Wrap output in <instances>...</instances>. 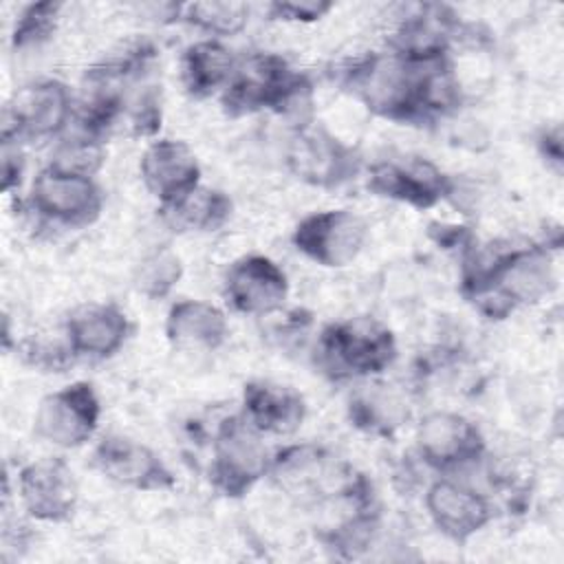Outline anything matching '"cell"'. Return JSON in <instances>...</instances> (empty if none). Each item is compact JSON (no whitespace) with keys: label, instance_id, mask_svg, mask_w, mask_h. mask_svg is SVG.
<instances>
[{"label":"cell","instance_id":"cell-19","mask_svg":"<svg viewBox=\"0 0 564 564\" xmlns=\"http://www.w3.org/2000/svg\"><path fill=\"white\" fill-rule=\"evenodd\" d=\"M240 414L262 436H291L306 419V401L291 386L251 379L242 388Z\"/></svg>","mask_w":564,"mask_h":564},{"label":"cell","instance_id":"cell-9","mask_svg":"<svg viewBox=\"0 0 564 564\" xmlns=\"http://www.w3.org/2000/svg\"><path fill=\"white\" fill-rule=\"evenodd\" d=\"M366 240V220L346 207L313 212L304 216L291 234L295 251L326 269H344L355 262Z\"/></svg>","mask_w":564,"mask_h":564},{"label":"cell","instance_id":"cell-29","mask_svg":"<svg viewBox=\"0 0 564 564\" xmlns=\"http://www.w3.org/2000/svg\"><path fill=\"white\" fill-rule=\"evenodd\" d=\"M333 7L335 4L328 0H273L267 4V15L278 22L311 24L326 18Z\"/></svg>","mask_w":564,"mask_h":564},{"label":"cell","instance_id":"cell-22","mask_svg":"<svg viewBox=\"0 0 564 564\" xmlns=\"http://www.w3.org/2000/svg\"><path fill=\"white\" fill-rule=\"evenodd\" d=\"M159 214L163 223L174 231L209 234L223 229L229 223L234 203L223 189L198 185L176 203L159 207Z\"/></svg>","mask_w":564,"mask_h":564},{"label":"cell","instance_id":"cell-2","mask_svg":"<svg viewBox=\"0 0 564 564\" xmlns=\"http://www.w3.org/2000/svg\"><path fill=\"white\" fill-rule=\"evenodd\" d=\"M419 70L394 53H370L339 70V84L372 115L397 123H427L419 106Z\"/></svg>","mask_w":564,"mask_h":564},{"label":"cell","instance_id":"cell-4","mask_svg":"<svg viewBox=\"0 0 564 564\" xmlns=\"http://www.w3.org/2000/svg\"><path fill=\"white\" fill-rule=\"evenodd\" d=\"M269 478L282 494L311 507L368 480L350 463L315 443H293L273 452Z\"/></svg>","mask_w":564,"mask_h":564},{"label":"cell","instance_id":"cell-14","mask_svg":"<svg viewBox=\"0 0 564 564\" xmlns=\"http://www.w3.org/2000/svg\"><path fill=\"white\" fill-rule=\"evenodd\" d=\"M223 295L236 313L258 317L273 315L286 304L289 278L269 256L249 253L229 264Z\"/></svg>","mask_w":564,"mask_h":564},{"label":"cell","instance_id":"cell-8","mask_svg":"<svg viewBox=\"0 0 564 564\" xmlns=\"http://www.w3.org/2000/svg\"><path fill=\"white\" fill-rule=\"evenodd\" d=\"M291 174L313 187L335 189L361 172V154L319 123L293 130L286 148Z\"/></svg>","mask_w":564,"mask_h":564},{"label":"cell","instance_id":"cell-10","mask_svg":"<svg viewBox=\"0 0 564 564\" xmlns=\"http://www.w3.org/2000/svg\"><path fill=\"white\" fill-rule=\"evenodd\" d=\"M366 187L370 194L410 205L414 209H432L456 194V181L425 156H401L377 161L368 167Z\"/></svg>","mask_w":564,"mask_h":564},{"label":"cell","instance_id":"cell-23","mask_svg":"<svg viewBox=\"0 0 564 564\" xmlns=\"http://www.w3.org/2000/svg\"><path fill=\"white\" fill-rule=\"evenodd\" d=\"M348 419L364 432L388 436L405 423L408 405L383 386H372L350 399Z\"/></svg>","mask_w":564,"mask_h":564},{"label":"cell","instance_id":"cell-25","mask_svg":"<svg viewBox=\"0 0 564 564\" xmlns=\"http://www.w3.org/2000/svg\"><path fill=\"white\" fill-rule=\"evenodd\" d=\"M104 163H106V141L75 128L73 134H66V137L62 134L57 139V145L53 148L46 165L59 172L95 178V174L104 167Z\"/></svg>","mask_w":564,"mask_h":564},{"label":"cell","instance_id":"cell-17","mask_svg":"<svg viewBox=\"0 0 564 564\" xmlns=\"http://www.w3.org/2000/svg\"><path fill=\"white\" fill-rule=\"evenodd\" d=\"M145 189L159 205H172L200 185V163L194 150L178 139L152 141L139 161Z\"/></svg>","mask_w":564,"mask_h":564},{"label":"cell","instance_id":"cell-18","mask_svg":"<svg viewBox=\"0 0 564 564\" xmlns=\"http://www.w3.org/2000/svg\"><path fill=\"white\" fill-rule=\"evenodd\" d=\"M130 319L115 302H88L73 308L64 322V333L77 357L108 359L130 335Z\"/></svg>","mask_w":564,"mask_h":564},{"label":"cell","instance_id":"cell-26","mask_svg":"<svg viewBox=\"0 0 564 564\" xmlns=\"http://www.w3.org/2000/svg\"><path fill=\"white\" fill-rule=\"evenodd\" d=\"M183 275L181 258L170 249H156L141 260L134 273V286L150 300H163Z\"/></svg>","mask_w":564,"mask_h":564},{"label":"cell","instance_id":"cell-11","mask_svg":"<svg viewBox=\"0 0 564 564\" xmlns=\"http://www.w3.org/2000/svg\"><path fill=\"white\" fill-rule=\"evenodd\" d=\"M29 205L40 218L53 225L79 229L101 216L104 192L95 178L44 165L31 183Z\"/></svg>","mask_w":564,"mask_h":564},{"label":"cell","instance_id":"cell-5","mask_svg":"<svg viewBox=\"0 0 564 564\" xmlns=\"http://www.w3.org/2000/svg\"><path fill=\"white\" fill-rule=\"evenodd\" d=\"M271 452L242 414L225 416L212 443L209 480L225 498H242L269 476Z\"/></svg>","mask_w":564,"mask_h":564},{"label":"cell","instance_id":"cell-16","mask_svg":"<svg viewBox=\"0 0 564 564\" xmlns=\"http://www.w3.org/2000/svg\"><path fill=\"white\" fill-rule=\"evenodd\" d=\"M425 509L434 527L456 544H467L494 520L491 500L478 489L452 478L430 482Z\"/></svg>","mask_w":564,"mask_h":564},{"label":"cell","instance_id":"cell-1","mask_svg":"<svg viewBox=\"0 0 564 564\" xmlns=\"http://www.w3.org/2000/svg\"><path fill=\"white\" fill-rule=\"evenodd\" d=\"M229 117L271 110L286 119L293 130L315 121V93L306 73L295 70L282 55L256 51L238 59L236 73L220 93Z\"/></svg>","mask_w":564,"mask_h":564},{"label":"cell","instance_id":"cell-30","mask_svg":"<svg viewBox=\"0 0 564 564\" xmlns=\"http://www.w3.org/2000/svg\"><path fill=\"white\" fill-rule=\"evenodd\" d=\"M24 152L22 143L15 141H2V165H0V187L4 194H11L15 187H20L24 176Z\"/></svg>","mask_w":564,"mask_h":564},{"label":"cell","instance_id":"cell-31","mask_svg":"<svg viewBox=\"0 0 564 564\" xmlns=\"http://www.w3.org/2000/svg\"><path fill=\"white\" fill-rule=\"evenodd\" d=\"M538 148H540V154L560 170V165H562V128L560 126L546 128L538 137Z\"/></svg>","mask_w":564,"mask_h":564},{"label":"cell","instance_id":"cell-21","mask_svg":"<svg viewBox=\"0 0 564 564\" xmlns=\"http://www.w3.org/2000/svg\"><path fill=\"white\" fill-rule=\"evenodd\" d=\"M236 66L238 57L220 40H198L189 44L181 57L183 88L194 99H207L227 88Z\"/></svg>","mask_w":564,"mask_h":564},{"label":"cell","instance_id":"cell-13","mask_svg":"<svg viewBox=\"0 0 564 564\" xmlns=\"http://www.w3.org/2000/svg\"><path fill=\"white\" fill-rule=\"evenodd\" d=\"M18 498L29 518L62 524L68 522L77 509L79 485L62 456H44L20 467Z\"/></svg>","mask_w":564,"mask_h":564},{"label":"cell","instance_id":"cell-7","mask_svg":"<svg viewBox=\"0 0 564 564\" xmlns=\"http://www.w3.org/2000/svg\"><path fill=\"white\" fill-rule=\"evenodd\" d=\"M101 419V401L90 381H73L40 399L33 432L44 443L75 449L88 443Z\"/></svg>","mask_w":564,"mask_h":564},{"label":"cell","instance_id":"cell-3","mask_svg":"<svg viewBox=\"0 0 564 564\" xmlns=\"http://www.w3.org/2000/svg\"><path fill=\"white\" fill-rule=\"evenodd\" d=\"M397 352L392 328L370 315L326 324L315 344L317 366L333 381L381 375L394 364Z\"/></svg>","mask_w":564,"mask_h":564},{"label":"cell","instance_id":"cell-27","mask_svg":"<svg viewBox=\"0 0 564 564\" xmlns=\"http://www.w3.org/2000/svg\"><path fill=\"white\" fill-rule=\"evenodd\" d=\"M62 9L64 4L57 0L26 4L13 24L11 46L15 51H22V48H33L44 44L55 33Z\"/></svg>","mask_w":564,"mask_h":564},{"label":"cell","instance_id":"cell-6","mask_svg":"<svg viewBox=\"0 0 564 564\" xmlns=\"http://www.w3.org/2000/svg\"><path fill=\"white\" fill-rule=\"evenodd\" d=\"M75 117L70 88L59 79H35L20 86L2 110L0 141L59 139Z\"/></svg>","mask_w":564,"mask_h":564},{"label":"cell","instance_id":"cell-20","mask_svg":"<svg viewBox=\"0 0 564 564\" xmlns=\"http://www.w3.org/2000/svg\"><path fill=\"white\" fill-rule=\"evenodd\" d=\"M227 335V315L205 300H178L165 315V337L181 350H216Z\"/></svg>","mask_w":564,"mask_h":564},{"label":"cell","instance_id":"cell-28","mask_svg":"<svg viewBox=\"0 0 564 564\" xmlns=\"http://www.w3.org/2000/svg\"><path fill=\"white\" fill-rule=\"evenodd\" d=\"M20 355H22L24 364H29L42 372H64L77 359L64 330L59 337L35 335V337L24 339L20 344Z\"/></svg>","mask_w":564,"mask_h":564},{"label":"cell","instance_id":"cell-12","mask_svg":"<svg viewBox=\"0 0 564 564\" xmlns=\"http://www.w3.org/2000/svg\"><path fill=\"white\" fill-rule=\"evenodd\" d=\"M416 452L436 471H456L482 460L487 441L480 427L467 416L449 410H434L416 425Z\"/></svg>","mask_w":564,"mask_h":564},{"label":"cell","instance_id":"cell-24","mask_svg":"<svg viewBox=\"0 0 564 564\" xmlns=\"http://www.w3.org/2000/svg\"><path fill=\"white\" fill-rule=\"evenodd\" d=\"M181 22L218 37H231L245 31L249 24V7L236 0H203V2H187L178 4Z\"/></svg>","mask_w":564,"mask_h":564},{"label":"cell","instance_id":"cell-15","mask_svg":"<svg viewBox=\"0 0 564 564\" xmlns=\"http://www.w3.org/2000/svg\"><path fill=\"white\" fill-rule=\"evenodd\" d=\"M93 465L108 480L137 491H170L176 487V476L161 454L121 434H108L95 445Z\"/></svg>","mask_w":564,"mask_h":564}]
</instances>
